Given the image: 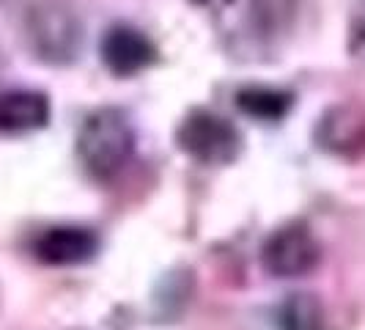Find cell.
<instances>
[{"label": "cell", "mask_w": 365, "mask_h": 330, "mask_svg": "<svg viewBox=\"0 0 365 330\" xmlns=\"http://www.w3.org/2000/svg\"><path fill=\"white\" fill-rule=\"evenodd\" d=\"M135 124L124 108L102 105L91 110L77 129L74 151L83 171L96 182L115 179L135 154Z\"/></svg>", "instance_id": "obj_1"}, {"label": "cell", "mask_w": 365, "mask_h": 330, "mask_svg": "<svg viewBox=\"0 0 365 330\" xmlns=\"http://www.w3.org/2000/svg\"><path fill=\"white\" fill-rule=\"evenodd\" d=\"M28 53L44 66H72L86 44V25L63 0H38L22 19Z\"/></svg>", "instance_id": "obj_2"}, {"label": "cell", "mask_w": 365, "mask_h": 330, "mask_svg": "<svg viewBox=\"0 0 365 330\" xmlns=\"http://www.w3.org/2000/svg\"><path fill=\"white\" fill-rule=\"evenodd\" d=\"M173 144L184 157L206 168H225L242 157V129L217 110L190 108L173 132Z\"/></svg>", "instance_id": "obj_3"}, {"label": "cell", "mask_w": 365, "mask_h": 330, "mask_svg": "<svg viewBox=\"0 0 365 330\" xmlns=\"http://www.w3.org/2000/svg\"><path fill=\"white\" fill-rule=\"evenodd\" d=\"M258 259H261L264 273L292 281V278H302L319 267L322 245L308 223L292 220V223L277 226L272 234L264 239Z\"/></svg>", "instance_id": "obj_4"}, {"label": "cell", "mask_w": 365, "mask_h": 330, "mask_svg": "<svg viewBox=\"0 0 365 330\" xmlns=\"http://www.w3.org/2000/svg\"><path fill=\"white\" fill-rule=\"evenodd\" d=\"M99 61L113 77H135L160 61V47L138 25L113 22L99 39Z\"/></svg>", "instance_id": "obj_5"}, {"label": "cell", "mask_w": 365, "mask_h": 330, "mask_svg": "<svg viewBox=\"0 0 365 330\" xmlns=\"http://www.w3.org/2000/svg\"><path fill=\"white\" fill-rule=\"evenodd\" d=\"M313 144L338 160H357L365 154V110L354 102L329 105L313 124Z\"/></svg>", "instance_id": "obj_6"}, {"label": "cell", "mask_w": 365, "mask_h": 330, "mask_svg": "<svg viewBox=\"0 0 365 330\" xmlns=\"http://www.w3.org/2000/svg\"><path fill=\"white\" fill-rule=\"evenodd\" d=\"M34 259L47 267H80L99 256L102 239L91 226L80 223H58L47 226L34 239Z\"/></svg>", "instance_id": "obj_7"}, {"label": "cell", "mask_w": 365, "mask_h": 330, "mask_svg": "<svg viewBox=\"0 0 365 330\" xmlns=\"http://www.w3.org/2000/svg\"><path fill=\"white\" fill-rule=\"evenodd\" d=\"M53 102L38 89H11L0 94V135L17 138L50 127Z\"/></svg>", "instance_id": "obj_8"}, {"label": "cell", "mask_w": 365, "mask_h": 330, "mask_svg": "<svg viewBox=\"0 0 365 330\" xmlns=\"http://www.w3.org/2000/svg\"><path fill=\"white\" fill-rule=\"evenodd\" d=\"M294 102H297L294 91L267 83H247L234 91L237 110L258 124H280L294 110Z\"/></svg>", "instance_id": "obj_9"}, {"label": "cell", "mask_w": 365, "mask_h": 330, "mask_svg": "<svg viewBox=\"0 0 365 330\" xmlns=\"http://www.w3.org/2000/svg\"><path fill=\"white\" fill-rule=\"evenodd\" d=\"M274 330H324V306L313 292H292L274 311Z\"/></svg>", "instance_id": "obj_10"}, {"label": "cell", "mask_w": 365, "mask_h": 330, "mask_svg": "<svg viewBox=\"0 0 365 330\" xmlns=\"http://www.w3.org/2000/svg\"><path fill=\"white\" fill-rule=\"evenodd\" d=\"M297 14L294 0H250L247 9V34L253 39H274L292 28Z\"/></svg>", "instance_id": "obj_11"}, {"label": "cell", "mask_w": 365, "mask_h": 330, "mask_svg": "<svg viewBox=\"0 0 365 330\" xmlns=\"http://www.w3.org/2000/svg\"><path fill=\"white\" fill-rule=\"evenodd\" d=\"M346 50L354 61L365 64V0H360V3L351 9L349 34H346Z\"/></svg>", "instance_id": "obj_12"}, {"label": "cell", "mask_w": 365, "mask_h": 330, "mask_svg": "<svg viewBox=\"0 0 365 330\" xmlns=\"http://www.w3.org/2000/svg\"><path fill=\"white\" fill-rule=\"evenodd\" d=\"M195 9H206V11H225L231 9L237 0H190Z\"/></svg>", "instance_id": "obj_13"}]
</instances>
